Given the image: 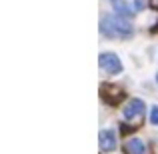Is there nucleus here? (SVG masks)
Wrapping results in <instances>:
<instances>
[{"mask_svg":"<svg viewBox=\"0 0 158 154\" xmlns=\"http://www.w3.org/2000/svg\"><path fill=\"white\" fill-rule=\"evenodd\" d=\"M100 32L106 36V38H128V36L134 34V26L128 22V18H122V16L114 14H104L100 20Z\"/></svg>","mask_w":158,"mask_h":154,"instance_id":"f257e3e1","label":"nucleus"},{"mask_svg":"<svg viewBox=\"0 0 158 154\" xmlns=\"http://www.w3.org/2000/svg\"><path fill=\"white\" fill-rule=\"evenodd\" d=\"M98 66L108 74H120L122 72V62L114 52H102L98 54Z\"/></svg>","mask_w":158,"mask_h":154,"instance_id":"f03ea898","label":"nucleus"},{"mask_svg":"<svg viewBox=\"0 0 158 154\" xmlns=\"http://www.w3.org/2000/svg\"><path fill=\"white\" fill-rule=\"evenodd\" d=\"M98 146L102 152H114L116 148V134L112 130H100L98 132Z\"/></svg>","mask_w":158,"mask_h":154,"instance_id":"7ed1b4c3","label":"nucleus"},{"mask_svg":"<svg viewBox=\"0 0 158 154\" xmlns=\"http://www.w3.org/2000/svg\"><path fill=\"white\" fill-rule=\"evenodd\" d=\"M144 110H146L144 102L140 100V98H132V100L126 104V108H124V118L130 120V118H134V116H138V114H144Z\"/></svg>","mask_w":158,"mask_h":154,"instance_id":"20e7f679","label":"nucleus"},{"mask_svg":"<svg viewBox=\"0 0 158 154\" xmlns=\"http://www.w3.org/2000/svg\"><path fill=\"white\" fill-rule=\"evenodd\" d=\"M124 148H126V154H144L146 152V146H144V142L140 138H130L124 144Z\"/></svg>","mask_w":158,"mask_h":154,"instance_id":"39448f33","label":"nucleus"},{"mask_svg":"<svg viewBox=\"0 0 158 154\" xmlns=\"http://www.w3.org/2000/svg\"><path fill=\"white\" fill-rule=\"evenodd\" d=\"M114 14L122 16V18H132V16H134V10H132L126 2H118V0H116L114 2Z\"/></svg>","mask_w":158,"mask_h":154,"instance_id":"423d86ee","label":"nucleus"},{"mask_svg":"<svg viewBox=\"0 0 158 154\" xmlns=\"http://www.w3.org/2000/svg\"><path fill=\"white\" fill-rule=\"evenodd\" d=\"M150 122L154 124V126H158V106H154L150 110Z\"/></svg>","mask_w":158,"mask_h":154,"instance_id":"0eeeda50","label":"nucleus"},{"mask_svg":"<svg viewBox=\"0 0 158 154\" xmlns=\"http://www.w3.org/2000/svg\"><path fill=\"white\" fill-rule=\"evenodd\" d=\"M134 6H136V10H144L146 8V0H134Z\"/></svg>","mask_w":158,"mask_h":154,"instance_id":"6e6552de","label":"nucleus"},{"mask_svg":"<svg viewBox=\"0 0 158 154\" xmlns=\"http://www.w3.org/2000/svg\"><path fill=\"white\" fill-rule=\"evenodd\" d=\"M156 82H158V74H156Z\"/></svg>","mask_w":158,"mask_h":154,"instance_id":"1a4fd4ad","label":"nucleus"},{"mask_svg":"<svg viewBox=\"0 0 158 154\" xmlns=\"http://www.w3.org/2000/svg\"><path fill=\"white\" fill-rule=\"evenodd\" d=\"M114 2H116V0H114Z\"/></svg>","mask_w":158,"mask_h":154,"instance_id":"9d476101","label":"nucleus"}]
</instances>
